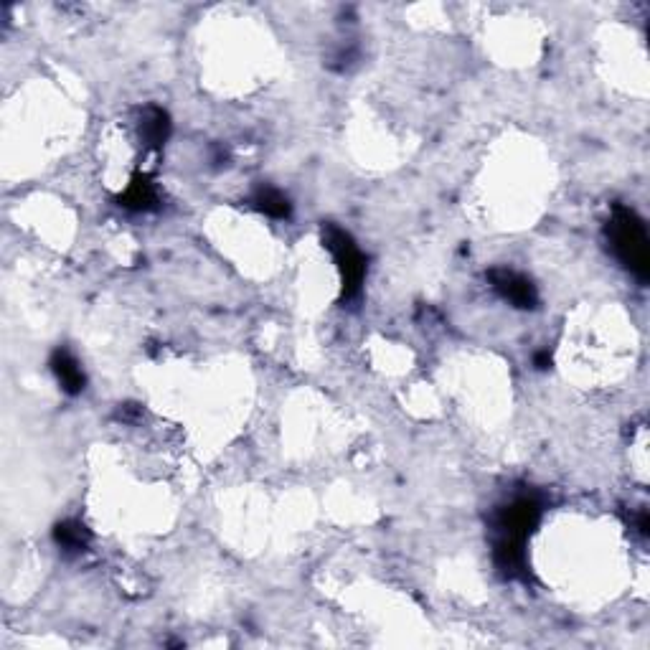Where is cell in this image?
Wrapping results in <instances>:
<instances>
[{"instance_id":"cell-13","label":"cell","mask_w":650,"mask_h":650,"mask_svg":"<svg viewBox=\"0 0 650 650\" xmlns=\"http://www.w3.org/2000/svg\"><path fill=\"white\" fill-rule=\"evenodd\" d=\"M534 366L539 371H546L551 369V353L549 351H536L534 353Z\"/></svg>"},{"instance_id":"cell-10","label":"cell","mask_w":650,"mask_h":650,"mask_svg":"<svg viewBox=\"0 0 650 650\" xmlns=\"http://www.w3.org/2000/svg\"><path fill=\"white\" fill-rule=\"evenodd\" d=\"M249 206L259 214H265L267 219L285 221L292 216V204L285 193L275 186H259L257 191L249 196Z\"/></svg>"},{"instance_id":"cell-7","label":"cell","mask_w":650,"mask_h":650,"mask_svg":"<svg viewBox=\"0 0 650 650\" xmlns=\"http://www.w3.org/2000/svg\"><path fill=\"white\" fill-rule=\"evenodd\" d=\"M117 204L135 214H150V211L160 209V191L153 183V178L145 173H135L133 181L127 183L125 191L117 196Z\"/></svg>"},{"instance_id":"cell-9","label":"cell","mask_w":650,"mask_h":650,"mask_svg":"<svg viewBox=\"0 0 650 650\" xmlns=\"http://www.w3.org/2000/svg\"><path fill=\"white\" fill-rule=\"evenodd\" d=\"M54 541L56 546L61 549V554H67V557H79L84 551L89 549L92 544V531L77 521V518H67V521H59L54 526Z\"/></svg>"},{"instance_id":"cell-2","label":"cell","mask_w":650,"mask_h":650,"mask_svg":"<svg viewBox=\"0 0 650 650\" xmlns=\"http://www.w3.org/2000/svg\"><path fill=\"white\" fill-rule=\"evenodd\" d=\"M323 244L336 262L338 277H341V298L343 303H353L361 298V287L366 280V257L359 249L356 239L336 224L323 226Z\"/></svg>"},{"instance_id":"cell-8","label":"cell","mask_w":650,"mask_h":650,"mask_svg":"<svg viewBox=\"0 0 650 650\" xmlns=\"http://www.w3.org/2000/svg\"><path fill=\"white\" fill-rule=\"evenodd\" d=\"M138 133L140 140L148 150H163V145L168 143L173 133V122L171 115H168L163 107L158 105H148L140 110V120H138Z\"/></svg>"},{"instance_id":"cell-6","label":"cell","mask_w":650,"mask_h":650,"mask_svg":"<svg viewBox=\"0 0 650 650\" xmlns=\"http://www.w3.org/2000/svg\"><path fill=\"white\" fill-rule=\"evenodd\" d=\"M526 541L496 536L493 541V564L506 579H526L529 577V562H526Z\"/></svg>"},{"instance_id":"cell-11","label":"cell","mask_w":650,"mask_h":650,"mask_svg":"<svg viewBox=\"0 0 650 650\" xmlns=\"http://www.w3.org/2000/svg\"><path fill=\"white\" fill-rule=\"evenodd\" d=\"M359 59V49H356V46H343V49H338L336 54L331 56V61H328V64H331L333 69H336V72H346V69H351L353 67V61Z\"/></svg>"},{"instance_id":"cell-4","label":"cell","mask_w":650,"mask_h":650,"mask_svg":"<svg viewBox=\"0 0 650 650\" xmlns=\"http://www.w3.org/2000/svg\"><path fill=\"white\" fill-rule=\"evenodd\" d=\"M485 277H488L493 290H496L508 305H513V308L518 310L539 308V290H536V285L524 275V272L513 270V267H491Z\"/></svg>"},{"instance_id":"cell-3","label":"cell","mask_w":650,"mask_h":650,"mask_svg":"<svg viewBox=\"0 0 650 650\" xmlns=\"http://www.w3.org/2000/svg\"><path fill=\"white\" fill-rule=\"evenodd\" d=\"M541 513H544V501L536 493L524 491L493 511L491 526L496 531V536L526 541L534 534L536 526H539Z\"/></svg>"},{"instance_id":"cell-12","label":"cell","mask_w":650,"mask_h":650,"mask_svg":"<svg viewBox=\"0 0 650 650\" xmlns=\"http://www.w3.org/2000/svg\"><path fill=\"white\" fill-rule=\"evenodd\" d=\"M635 529H638L640 536H648V529H650V518H648V511L645 508H640L638 513H635Z\"/></svg>"},{"instance_id":"cell-5","label":"cell","mask_w":650,"mask_h":650,"mask_svg":"<svg viewBox=\"0 0 650 650\" xmlns=\"http://www.w3.org/2000/svg\"><path fill=\"white\" fill-rule=\"evenodd\" d=\"M49 366H51V371H54L56 381H59L61 392L64 394H69V397H79V394L87 389V374H84L79 359L74 356L72 351H69L67 346L54 348V353H51V359H49Z\"/></svg>"},{"instance_id":"cell-1","label":"cell","mask_w":650,"mask_h":650,"mask_svg":"<svg viewBox=\"0 0 650 650\" xmlns=\"http://www.w3.org/2000/svg\"><path fill=\"white\" fill-rule=\"evenodd\" d=\"M605 239L610 244L617 262L633 272L640 282L650 277V239L645 221L630 206H612V214L605 224Z\"/></svg>"}]
</instances>
